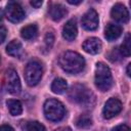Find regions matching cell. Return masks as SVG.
I'll return each mask as SVG.
<instances>
[{"instance_id": "cell-1", "label": "cell", "mask_w": 131, "mask_h": 131, "mask_svg": "<svg viewBox=\"0 0 131 131\" xmlns=\"http://www.w3.org/2000/svg\"><path fill=\"white\" fill-rule=\"evenodd\" d=\"M60 68L69 74H78L83 71L85 60L81 54L75 51H66L59 57Z\"/></svg>"}, {"instance_id": "cell-2", "label": "cell", "mask_w": 131, "mask_h": 131, "mask_svg": "<svg viewBox=\"0 0 131 131\" xmlns=\"http://www.w3.org/2000/svg\"><path fill=\"white\" fill-rule=\"evenodd\" d=\"M69 98L80 105L89 106L94 102V95L89 88L82 84L73 85L69 91Z\"/></svg>"}, {"instance_id": "cell-3", "label": "cell", "mask_w": 131, "mask_h": 131, "mask_svg": "<svg viewBox=\"0 0 131 131\" xmlns=\"http://www.w3.org/2000/svg\"><path fill=\"white\" fill-rule=\"evenodd\" d=\"M95 86L102 92L111 89L113 85V76L110 68L103 62H97L94 76Z\"/></svg>"}, {"instance_id": "cell-4", "label": "cell", "mask_w": 131, "mask_h": 131, "mask_svg": "<svg viewBox=\"0 0 131 131\" xmlns=\"http://www.w3.org/2000/svg\"><path fill=\"white\" fill-rule=\"evenodd\" d=\"M66 114L63 104L54 98H49L44 103V115L47 120L52 122L60 121Z\"/></svg>"}, {"instance_id": "cell-5", "label": "cell", "mask_w": 131, "mask_h": 131, "mask_svg": "<svg viewBox=\"0 0 131 131\" xmlns=\"http://www.w3.org/2000/svg\"><path fill=\"white\" fill-rule=\"evenodd\" d=\"M42 74L43 69L38 61H30L25 68V79L30 86L37 85L42 78Z\"/></svg>"}, {"instance_id": "cell-6", "label": "cell", "mask_w": 131, "mask_h": 131, "mask_svg": "<svg viewBox=\"0 0 131 131\" xmlns=\"http://www.w3.org/2000/svg\"><path fill=\"white\" fill-rule=\"evenodd\" d=\"M5 16L11 23H19L25 18L26 14L23 7L17 2L10 1L5 7Z\"/></svg>"}, {"instance_id": "cell-7", "label": "cell", "mask_w": 131, "mask_h": 131, "mask_svg": "<svg viewBox=\"0 0 131 131\" xmlns=\"http://www.w3.org/2000/svg\"><path fill=\"white\" fill-rule=\"evenodd\" d=\"M5 87L11 94H18L21 89L20 81L17 73L13 69H8L5 72Z\"/></svg>"}, {"instance_id": "cell-8", "label": "cell", "mask_w": 131, "mask_h": 131, "mask_svg": "<svg viewBox=\"0 0 131 131\" xmlns=\"http://www.w3.org/2000/svg\"><path fill=\"white\" fill-rule=\"evenodd\" d=\"M122 111V102L117 98H110L103 106L102 115L104 119H112Z\"/></svg>"}, {"instance_id": "cell-9", "label": "cell", "mask_w": 131, "mask_h": 131, "mask_svg": "<svg viewBox=\"0 0 131 131\" xmlns=\"http://www.w3.org/2000/svg\"><path fill=\"white\" fill-rule=\"evenodd\" d=\"M82 27L87 31H94L98 27V14L94 9L87 10L81 19Z\"/></svg>"}, {"instance_id": "cell-10", "label": "cell", "mask_w": 131, "mask_h": 131, "mask_svg": "<svg viewBox=\"0 0 131 131\" xmlns=\"http://www.w3.org/2000/svg\"><path fill=\"white\" fill-rule=\"evenodd\" d=\"M111 15L115 20L122 24H125L129 20V11L121 3H117L113 6L111 10Z\"/></svg>"}, {"instance_id": "cell-11", "label": "cell", "mask_w": 131, "mask_h": 131, "mask_svg": "<svg viewBox=\"0 0 131 131\" xmlns=\"http://www.w3.org/2000/svg\"><path fill=\"white\" fill-rule=\"evenodd\" d=\"M82 47H83L84 51H86L89 54H97L98 52H100V50L102 48V44L98 38L91 37L84 41Z\"/></svg>"}, {"instance_id": "cell-12", "label": "cell", "mask_w": 131, "mask_h": 131, "mask_svg": "<svg viewBox=\"0 0 131 131\" xmlns=\"http://www.w3.org/2000/svg\"><path fill=\"white\" fill-rule=\"evenodd\" d=\"M77 34H78V30L75 19L68 20L62 28V37L68 41H73L77 37Z\"/></svg>"}, {"instance_id": "cell-13", "label": "cell", "mask_w": 131, "mask_h": 131, "mask_svg": "<svg viewBox=\"0 0 131 131\" xmlns=\"http://www.w3.org/2000/svg\"><path fill=\"white\" fill-rule=\"evenodd\" d=\"M67 13H68L67 8H66L63 5L59 4V3L53 4V5L50 7V9H49V15H50V17H51L53 20H55V21H58V20L62 19V18L67 15Z\"/></svg>"}, {"instance_id": "cell-14", "label": "cell", "mask_w": 131, "mask_h": 131, "mask_svg": "<svg viewBox=\"0 0 131 131\" xmlns=\"http://www.w3.org/2000/svg\"><path fill=\"white\" fill-rule=\"evenodd\" d=\"M122 34V28L115 24H108L106 25L104 29V37L108 41H114L118 39Z\"/></svg>"}, {"instance_id": "cell-15", "label": "cell", "mask_w": 131, "mask_h": 131, "mask_svg": "<svg viewBox=\"0 0 131 131\" xmlns=\"http://www.w3.org/2000/svg\"><path fill=\"white\" fill-rule=\"evenodd\" d=\"M6 52L10 56H19L23 52V45L18 40H12L6 46Z\"/></svg>"}, {"instance_id": "cell-16", "label": "cell", "mask_w": 131, "mask_h": 131, "mask_svg": "<svg viewBox=\"0 0 131 131\" xmlns=\"http://www.w3.org/2000/svg\"><path fill=\"white\" fill-rule=\"evenodd\" d=\"M37 34H38V27L34 24L26 26L20 30V36L25 40H32L36 38Z\"/></svg>"}, {"instance_id": "cell-17", "label": "cell", "mask_w": 131, "mask_h": 131, "mask_svg": "<svg viewBox=\"0 0 131 131\" xmlns=\"http://www.w3.org/2000/svg\"><path fill=\"white\" fill-rule=\"evenodd\" d=\"M68 88L67 81L62 78H55L51 84V90L55 94H61L63 93Z\"/></svg>"}, {"instance_id": "cell-18", "label": "cell", "mask_w": 131, "mask_h": 131, "mask_svg": "<svg viewBox=\"0 0 131 131\" xmlns=\"http://www.w3.org/2000/svg\"><path fill=\"white\" fill-rule=\"evenodd\" d=\"M6 105L9 110V113L12 116H19L23 113V105L19 100L16 99H8L6 101Z\"/></svg>"}, {"instance_id": "cell-19", "label": "cell", "mask_w": 131, "mask_h": 131, "mask_svg": "<svg viewBox=\"0 0 131 131\" xmlns=\"http://www.w3.org/2000/svg\"><path fill=\"white\" fill-rule=\"evenodd\" d=\"M92 125V119L89 115L87 114H83L81 116H79L76 120V126L78 128H82V129H85V128H88Z\"/></svg>"}, {"instance_id": "cell-20", "label": "cell", "mask_w": 131, "mask_h": 131, "mask_svg": "<svg viewBox=\"0 0 131 131\" xmlns=\"http://www.w3.org/2000/svg\"><path fill=\"white\" fill-rule=\"evenodd\" d=\"M119 52H120L121 55H124L126 57H128L130 55V52H131V37H130V34H127L123 44L120 46Z\"/></svg>"}, {"instance_id": "cell-21", "label": "cell", "mask_w": 131, "mask_h": 131, "mask_svg": "<svg viewBox=\"0 0 131 131\" xmlns=\"http://www.w3.org/2000/svg\"><path fill=\"white\" fill-rule=\"evenodd\" d=\"M26 129L27 131H46V128L44 127V125H42L37 121L28 122L26 125Z\"/></svg>"}, {"instance_id": "cell-22", "label": "cell", "mask_w": 131, "mask_h": 131, "mask_svg": "<svg viewBox=\"0 0 131 131\" xmlns=\"http://www.w3.org/2000/svg\"><path fill=\"white\" fill-rule=\"evenodd\" d=\"M53 42H54V36L51 32H48L46 35H45V38H44V44H45V48L47 50H50V48L52 47L53 45Z\"/></svg>"}, {"instance_id": "cell-23", "label": "cell", "mask_w": 131, "mask_h": 131, "mask_svg": "<svg viewBox=\"0 0 131 131\" xmlns=\"http://www.w3.org/2000/svg\"><path fill=\"white\" fill-rule=\"evenodd\" d=\"M112 131H130V128H129L127 125L122 124V125H118V126H116Z\"/></svg>"}, {"instance_id": "cell-24", "label": "cell", "mask_w": 131, "mask_h": 131, "mask_svg": "<svg viewBox=\"0 0 131 131\" xmlns=\"http://www.w3.org/2000/svg\"><path fill=\"white\" fill-rule=\"evenodd\" d=\"M6 38V29L2 26H0V44L3 43V41Z\"/></svg>"}, {"instance_id": "cell-25", "label": "cell", "mask_w": 131, "mask_h": 131, "mask_svg": "<svg viewBox=\"0 0 131 131\" xmlns=\"http://www.w3.org/2000/svg\"><path fill=\"white\" fill-rule=\"evenodd\" d=\"M0 131H14V129L10 125L4 124V125H1L0 126Z\"/></svg>"}, {"instance_id": "cell-26", "label": "cell", "mask_w": 131, "mask_h": 131, "mask_svg": "<svg viewBox=\"0 0 131 131\" xmlns=\"http://www.w3.org/2000/svg\"><path fill=\"white\" fill-rule=\"evenodd\" d=\"M43 4V2L40 0V1H31V5L34 6L35 8H39L41 5Z\"/></svg>"}, {"instance_id": "cell-27", "label": "cell", "mask_w": 131, "mask_h": 131, "mask_svg": "<svg viewBox=\"0 0 131 131\" xmlns=\"http://www.w3.org/2000/svg\"><path fill=\"white\" fill-rule=\"evenodd\" d=\"M55 131H72V129L70 127H60V128H57Z\"/></svg>"}, {"instance_id": "cell-28", "label": "cell", "mask_w": 131, "mask_h": 131, "mask_svg": "<svg viewBox=\"0 0 131 131\" xmlns=\"http://www.w3.org/2000/svg\"><path fill=\"white\" fill-rule=\"evenodd\" d=\"M68 3H70V4H73V5H78V4L82 3V1H81V0H79V1H73V0H68Z\"/></svg>"}, {"instance_id": "cell-29", "label": "cell", "mask_w": 131, "mask_h": 131, "mask_svg": "<svg viewBox=\"0 0 131 131\" xmlns=\"http://www.w3.org/2000/svg\"><path fill=\"white\" fill-rule=\"evenodd\" d=\"M130 67H131V63H129L127 66V76L128 77H130Z\"/></svg>"}, {"instance_id": "cell-30", "label": "cell", "mask_w": 131, "mask_h": 131, "mask_svg": "<svg viewBox=\"0 0 131 131\" xmlns=\"http://www.w3.org/2000/svg\"><path fill=\"white\" fill-rule=\"evenodd\" d=\"M2 19H3V12H2L1 10H0V24H1Z\"/></svg>"}, {"instance_id": "cell-31", "label": "cell", "mask_w": 131, "mask_h": 131, "mask_svg": "<svg viewBox=\"0 0 131 131\" xmlns=\"http://www.w3.org/2000/svg\"><path fill=\"white\" fill-rule=\"evenodd\" d=\"M0 60H1V58H0Z\"/></svg>"}]
</instances>
